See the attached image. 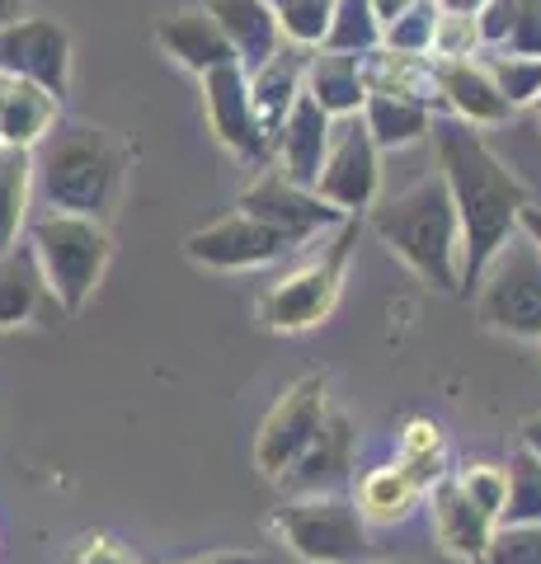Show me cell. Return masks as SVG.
I'll use <instances>...</instances> for the list:
<instances>
[{"label": "cell", "mask_w": 541, "mask_h": 564, "mask_svg": "<svg viewBox=\"0 0 541 564\" xmlns=\"http://www.w3.org/2000/svg\"><path fill=\"white\" fill-rule=\"evenodd\" d=\"M292 245L273 231V226L246 217V212H231L213 226H203L184 240V254L198 263V269L213 273H240V269H264V263L283 259Z\"/></svg>", "instance_id": "cell-13"}, {"label": "cell", "mask_w": 541, "mask_h": 564, "mask_svg": "<svg viewBox=\"0 0 541 564\" xmlns=\"http://www.w3.org/2000/svg\"><path fill=\"white\" fill-rule=\"evenodd\" d=\"M433 6H439V14H470L476 20L485 10V0H433Z\"/></svg>", "instance_id": "cell-40"}, {"label": "cell", "mask_w": 541, "mask_h": 564, "mask_svg": "<svg viewBox=\"0 0 541 564\" xmlns=\"http://www.w3.org/2000/svg\"><path fill=\"white\" fill-rule=\"evenodd\" d=\"M419 489L400 466H377L358 480V513L363 522H400L414 508Z\"/></svg>", "instance_id": "cell-28"}, {"label": "cell", "mask_w": 541, "mask_h": 564, "mask_svg": "<svg viewBox=\"0 0 541 564\" xmlns=\"http://www.w3.org/2000/svg\"><path fill=\"white\" fill-rule=\"evenodd\" d=\"M198 80H203V109H207V128H213V137L236 155V161L264 170L269 155H273V141L264 137V128H259V118H255L246 70L231 62V66L207 70V76H198Z\"/></svg>", "instance_id": "cell-12"}, {"label": "cell", "mask_w": 541, "mask_h": 564, "mask_svg": "<svg viewBox=\"0 0 541 564\" xmlns=\"http://www.w3.org/2000/svg\"><path fill=\"white\" fill-rule=\"evenodd\" d=\"M325 52H348V57H368L381 47V29L372 20V0H335L325 29Z\"/></svg>", "instance_id": "cell-30"}, {"label": "cell", "mask_w": 541, "mask_h": 564, "mask_svg": "<svg viewBox=\"0 0 541 564\" xmlns=\"http://www.w3.org/2000/svg\"><path fill=\"white\" fill-rule=\"evenodd\" d=\"M433 90L439 104H447L452 118L466 122V128H495V122H509L513 109L509 99L495 90V80L485 76V66L470 62H433Z\"/></svg>", "instance_id": "cell-16"}, {"label": "cell", "mask_w": 541, "mask_h": 564, "mask_svg": "<svg viewBox=\"0 0 541 564\" xmlns=\"http://www.w3.org/2000/svg\"><path fill=\"white\" fill-rule=\"evenodd\" d=\"M358 462V433H354V419L329 410L321 433L311 437V447L296 456V466L288 475H278L292 499H316V494H335L348 475H354Z\"/></svg>", "instance_id": "cell-14"}, {"label": "cell", "mask_w": 541, "mask_h": 564, "mask_svg": "<svg viewBox=\"0 0 541 564\" xmlns=\"http://www.w3.org/2000/svg\"><path fill=\"white\" fill-rule=\"evenodd\" d=\"M203 10L217 20L221 39L231 43L236 66L246 70V76L259 70L278 47H283V33H278V20H273V10L264 6V0H207Z\"/></svg>", "instance_id": "cell-18"}, {"label": "cell", "mask_w": 541, "mask_h": 564, "mask_svg": "<svg viewBox=\"0 0 541 564\" xmlns=\"http://www.w3.org/2000/svg\"><path fill=\"white\" fill-rule=\"evenodd\" d=\"M302 90L321 104L325 118H348L363 113V99H368V80H363V57H348V52H325L316 47L306 57V80Z\"/></svg>", "instance_id": "cell-22"}, {"label": "cell", "mask_w": 541, "mask_h": 564, "mask_svg": "<svg viewBox=\"0 0 541 564\" xmlns=\"http://www.w3.org/2000/svg\"><path fill=\"white\" fill-rule=\"evenodd\" d=\"M368 226L433 292H462V226L439 170L410 184L405 193H396V198L372 203Z\"/></svg>", "instance_id": "cell-3"}, {"label": "cell", "mask_w": 541, "mask_h": 564, "mask_svg": "<svg viewBox=\"0 0 541 564\" xmlns=\"http://www.w3.org/2000/svg\"><path fill=\"white\" fill-rule=\"evenodd\" d=\"M155 43H161L170 62H180L184 70H194V76H207V70L236 62L231 43L221 39V29L207 10H180V14H170V20H161L155 24Z\"/></svg>", "instance_id": "cell-19"}, {"label": "cell", "mask_w": 541, "mask_h": 564, "mask_svg": "<svg viewBox=\"0 0 541 564\" xmlns=\"http://www.w3.org/2000/svg\"><path fill=\"white\" fill-rule=\"evenodd\" d=\"M62 564H142V560H132L123 545L109 541V536H85V541H76L72 551H66Z\"/></svg>", "instance_id": "cell-37"}, {"label": "cell", "mask_w": 541, "mask_h": 564, "mask_svg": "<svg viewBox=\"0 0 541 564\" xmlns=\"http://www.w3.org/2000/svg\"><path fill=\"white\" fill-rule=\"evenodd\" d=\"M429 508H433V532H439L447 555L485 560V545H490V536H495V522L462 494L457 475H443V480L429 489Z\"/></svg>", "instance_id": "cell-20"}, {"label": "cell", "mask_w": 541, "mask_h": 564, "mask_svg": "<svg viewBox=\"0 0 541 564\" xmlns=\"http://www.w3.org/2000/svg\"><path fill=\"white\" fill-rule=\"evenodd\" d=\"M161 564V560H155ZM188 564H269V560H259V555H231V551H221V555H203V560H188Z\"/></svg>", "instance_id": "cell-42"}, {"label": "cell", "mask_w": 541, "mask_h": 564, "mask_svg": "<svg viewBox=\"0 0 541 564\" xmlns=\"http://www.w3.org/2000/svg\"><path fill=\"white\" fill-rule=\"evenodd\" d=\"M240 212L255 217V221H264V226H273V231L283 236L292 250H296V245H311L316 236L339 231V226L348 221L344 212H335L321 198V193L296 188L278 170H259V180L240 193Z\"/></svg>", "instance_id": "cell-11"}, {"label": "cell", "mask_w": 541, "mask_h": 564, "mask_svg": "<svg viewBox=\"0 0 541 564\" xmlns=\"http://www.w3.org/2000/svg\"><path fill=\"white\" fill-rule=\"evenodd\" d=\"M128 180V151L95 122H57L33 147V198L57 217L109 226Z\"/></svg>", "instance_id": "cell-2"}, {"label": "cell", "mask_w": 541, "mask_h": 564, "mask_svg": "<svg viewBox=\"0 0 541 564\" xmlns=\"http://www.w3.org/2000/svg\"><path fill=\"white\" fill-rule=\"evenodd\" d=\"M358 221L363 217H348L316 259H306L302 269L278 278L273 288L259 296V325L273 334H302V329H316L321 321H329V311L339 302V288H344L348 250H354V240H358Z\"/></svg>", "instance_id": "cell-5"}, {"label": "cell", "mask_w": 541, "mask_h": 564, "mask_svg": "<svg viewBox=\"0 0 541 564\" xmlns=\"http://www.w3.org/2000/svg\"><path fill=\"white\" fill-rule=\"evenodd\" d=\"M537 348H541V339H537Z\"/></svg>", "instance_id": "cell-45"}, {"label": "cell", "mask_w": 541, "mask_h": 564, "mask_svg": "<svg viewBox=\"0 0 541 564\" xmlns=\"http://www.w3.org/2000/svg\"><path fill=\"white\" fill-rule=\"evenodd\" d=\"M329 414V386L325 377H302L288 386V395L273 404L264 429H259V443H255V466L259 475H288L296 466V456L311 447V437L321 433V423Z\"/></svg>", "instance_id": "cell-9"}, {"label": "cell", "mask_w": 541, "mask_h": 564, "mask_svg": "<svg viewBox=\"0 0 541 564\" xmlns=\"http://www.w3.org/2000/svg\"><path fill=\"white\" fill-rule=\"evenodd\" d=\"M433 29H439V6L433 0H414V6L381 29V47L400 52V57H429L433 52Z\"/></svg>", "instance_id": "cell-33"}, {"label": "cell", "mask_w": 541, "mask_h": 564, "mask_svg": "<svg viewBox=\"0 0 541 564\" xmlns=\"http://www.w3.org/2000/svg\"><path fill=\"white\" fill-rule=\"evenodd\" d=\"M532 109H537V113H541V95H537V104H532Z\"/></svg>", "instance_id": "cell-44"}, {"label": "cell", "mask_w": 541, "mask_h": 564, "mask_svg": "<svg viewBox=\"0 0 541 564\" xmlns=\"http://www.w3.org/2000/svg\"><path fill=\"white\" fill-rule=\"evenodd\" d=\"M485 76L509 99V109H528L541 95V57H513V52H480Z\"/></svg>", "instance_id": "cell-32"}, {"label": "cell", "mask_w": 541, "mask_h": 564, "mask_svg": "<svg viewBox=\"0 0 541 564\" xmlns=\"http://www.w3.org/2000/svg\"><path fill=\"white\" fill-rule=\"evenodd\" d=\"M414 6V0H372V20H377V29H387L391 20H400Z\"/></svg>", "instance_id": "cell-38"}, {"label": "cell", "mask_w": 541, "mask_h": 564, "mask_svg": "<svg viewBox=\"0 0 541 564\" xmlns=\"http://www.w3.org/2000/svg\"><path fill=\"white\" fill-rule=\"evenodd\" d=\"M457 485L485 518L499 522V508H504V470L499 466H470V470L457 475Z\"/></svg>", "instance_id": "cell-36"}, {"label": "cell", "mask_w": 541, "mask_h": 564, "mask_svg": "<svg viewBox=\"0 0 541 564\" xmlns=\"http://www.w3.org/2000/svg\"><path fill=\"white\" fill-rule=\"evenodd\" d=\"M480 564H541V527H495Z\"/></svg>", "instance_id": "cell-35"}, {"label": "cell", "mask_w": 541, "mask_h": 564, "mask_svg": "<svg viewBox=\"0 0 541 564\" xmlns=\"http://www.w3.org/2000/svg\"><path fill=\"white\" fill-rule=\"evenodd\" d=\"M273 532L292 545V555L306 564H368L372 536L354 499L316 494V499H292L273 513Z\"/></svg>", "instance_id": "cell-7"}, {"label": "cell", "mask_w": 541, "mask_h": 564, "mask_svg": "<svg viewBox=\"0 0 541 564\" xmlns=\"http://www.w3.org/2000/svg\"><path fill=\"white\" fill-rule=\"evenodd\" d=\"M476 306H480V321L499 334H509V339H522V344L541 339V250L522 231L504 240V250L480 273Z\"/></svg>", "instance_id": "cell-6"}, {"label": "cell", "mask_w": 541, "mask_h": 564, "mask_svg": "<svg viewBox=\"0 0 541 564\" xmlns=\"http://www.w3.org/2000/svg\"><path fill=\"white\" fill-rule=\"evenodd\" d=\"M24 231H29L24 245L33 250V263H39L52 302H57L62 315H76L95 296V288L104 282V269H109V259H113L109 226L43 212V217H33Z\"/></svg>", "instance_id": "cell-4"}, {"label": "cell", "mask_w": 541, "mask_h": 564, "mask_svg": "<svg viewBox=\"0 0 541 564\" xmlns=\"http://www.w3.org/2000/svg\"><path fill=\"white\" fill-rule=\"evenodd\" d=\"M0 76L39 85L43 95L62 104V95L72 90V33L57 20H14L0 29Z\"/></svg>", "instance_id": "cell-10"}, {"label": "cell", "mask_w": 541, "mask_h": 564, "mask_svg": "<svg viewBox=\"0 0 541 564\" xmlns=\"http://www.w3.org/2000/svg\"><path fill=\"white\" fill-rule=\"evenodd\" d=\"M62 321L57 302H52L47 282L33 263L29 245L0 254V329H20V325H52Z\"/></svg>", "instance_id": "cell-17"}, {"label": "cell", "mask_w": 541, "mask_h": 564, "mask_svg": "<svg viewBox=\"0 0 541 564\" xmlns=\"http://www.w3.org/2000/svg\"><path fill=\"white\" fill-rule=\"evenodd\" d=\"M522 452H532V456H541V414H532L528 423H522Z\"/></svg>", "instance_id": "cell-41"}, {"label": "cell", "mask_w": 541, "mask_h": 564, "mask_svg": "<svg viewBox=\"0 0 541 564\" xmlns=\"http://www.w3.org/2000/svg\"><path fill=\"white\" fill-rule=\"evenodd\" d=\"M495 527H541V456L513 452L504 466V508Z\"/></svg>", "instance_id": "cell-27"}, {"label": "cell", "mask_w": 541, "mask_h": 564, "mask_svg": "<svg viewBox=\"0 0 541 564\" xmlns=\"http://www.w3.org/2000/svg\"><path fill=\"white\" fill-rule=\"evenodd\" d=\"M518 231L528 236V240L537 245V250H541V207H537V203H528V207L518 212Z\"/></svg>", "instance_id": "cell-39"}, {"label": "cell", "mask_w": 541, "mask_h": 564, "mask_svg": "<svg viewBox=\"0 0 541 564\" xmlns=\"http://www.w3.org/2000/svg\"><path fill=\"white\" fill-rule=\"evenodd\" d=\"M480 57V33L470 14H439L433 29V62H470Z\"/></svg>", "instance_id": "cell-34"}, {"label": "cell", "mask_w": 541, "mask_h": 564, "mask_svg": "<svg viewBox=\"0 0 541 564\" xmlns=\"http://www.w3.org/2000/svg\"><path fill=\"white\" fill-rule=\"evenodd\" d=\"M264 6L273 10L283 43L306 47V52H316L325 43L329 14H335V0H264Z\"/></svg>", "instance_id": "cell-31"}, {"label": "cell", "mask_w": 541, "mask_h": 564, "mask_svg": "<svg viewBox=\"0 0 541 564\" xmlns=\"http://www.w3.org/2000/svg\"><path fill=\"white\" fill-rule=\"evenodd\" d=\"M33 203V151L0 147V254L14 250Z\"/></svg>", "instance_id": "cell-26"}, {"label": "cell", "mask_w": 541, "mask_h": 564, "mask_svg": "<svg viewBox=\"0 0 541 564\" xmlns=\"http://www.w3.org/2000/svg\"><path fill=\"white\" fill-rule=\"evenodd\" d=\"M14 20H24V0H0V29Z\"/></svg>", "instance_id": "cell-43"}, {"label": "cell", "mask_w": 541, "mask_h": 564, "mask_svg": "<svg viewBox=\"0 0 541 564\" xmlns=\"http://www.w3.org/2000/svg\"><path fill=\"white\" fill-rule=\"evenodd\" d=\"M480 52L541 57V0H485L476 14Z\"/></svg>", "instance_id": "cell-24"}, {"label": "cell", "mask_w": 541, "mask_h": 564, "mask_svg": "<svg viewBox=\"0 0 541 564\" xmlns=\"http://www.w3.org/2000/svg\"><path fill=\"white\" fill-rule=\"evenodd\" d=\"M358 118H363V128H368L377 151L414 147V141H424L429 128H433V109H429V104L396 99V95H368V99H363Z\"/></svg>", "instance_id": "cell-25"}, {"label": "cell", "mask_w": 541, "mask_h": 564, "mask_svg": "<svg viewBox=\"0 0 541 564\" xmlns=\"http://www.w3.org/2000/svg\"><path fill=\"white\" fill-rule=\"evenodd\" d=\"M433 151H439V174L447 184L452 212L462 226V292L480 282L490 259L504 250V240L518 231V212L528 207V188H522L499 155L485 147L476 128L457 118H433Z\"/></svg>", "instance_id": "cell-1"}, {"label": "cell", "mask_w": 541, "mask_h": 564, "mask_svg": "<svg viewBox=\"0 0 541 564\" xmlns=\"http://www.w3.org/2000/svg\"><path fill=\"white\" fill-rule=\"evenodd\" d=\"M377 188H381V151L372 147L363 118L358 113L335 118L329 122V147L321 161L316 193L344 217H363L377 203Z\"/></svg>", "instance_id": "cell-8"}, {"label": "cell", "mask_w": 541, "mask_h": 564, "mask_svg": "<svg viewBox=\"0 0 541 564\" xmlns=\"http://www.w3.org/2000/svg\"><path fill=\"white\" fill-rule=\"evenodd\" d=\"M57 109L62 104L52 95H43L39 85L0 76V147L33 151L52 128H57Z\"/></svg>", "instance_id": "cell-23"}, {"label": "cell", "mask_w": 541, "mask_h": 564, "mask_svg": "<svg viewBox=\"0 0 541 564\" xmlns=\"http://www.w3.org/2000/svg\"><path fill=\"white\" fill-rule=\"evenodd\" d=\"M400 470L414 480V489H433L447 475L443 462V429L433 419H410L405 433H400Z\"/></svg>", "instance_id": "cell-29"}, {"label": "cell", "mask_w": 541, "mask_h": 564, "mask_svg": "<svg viewBox=\"0 0 541 564\" xmlns=\"http://www.w3.org/2000/svg\"><path fill=\"white\" fill-rule=\"evenodd\" d=\"M306 57L311 52L306 47H292L283 43L273 52V57L250 70V104H255V118H259V128H264V137L273 141V132L283 128V118L288 109L296 104V95H302V80H306Z\"/></svg>", "instance_id": "cell-21"}, {"label": "cell", "mask_w": 541, "mask_h": 564, "mask_svg": "<svg viewBox=\"0 0 541 564\" xmlns=\"http://www.w3.org/2000/svg\"><path fill=\"white\" fill-rule=\"evenodd\" d=\"M329 122L321 113V104L311 99L306 90L296 95V104L288 109L283 128L273 132V155H278V174L292 180L296 188H311L316 193V180H321V161H325V147H329Z\"/></svg>", "instance_id": "cell-15"}]
</instances>
